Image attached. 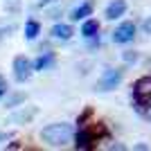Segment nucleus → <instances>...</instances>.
I'll list each match as a JSON object with an SVG mask.
<instances>
[{"mask_svg": "<svg viewBox=\"0 0 151 151\" xmlns=\"http://www.w3.org/2000/svg\"><path fill=\"white\" fill-rule=\"evenodd\" d=\"M52 2H59V0H36V7H47Z\"/></svg>", "mask_w": 151, "mask_h": 151, "instance_id": "obj_18", "label": "nucleus"}, {"mask_svg": "<svg viewBox=\"0 0 151 151\" xmlns=\"http://www.w3.org/2000/svg\"><path fill=\"white\" fill-rule=\"evenodd\" d=\"M54 61H57V57H54V52H43V54H38V57L34 59V70H36V72H43V70H50L52 65H54Z\"/></svg>", "mask_w": 151, "mask_h": 151, "instance_id": "obj_9", "label": "nucleus"}, {"mask_svg": "<svg viewBox=\"0 0 151 151\" xmlns=\"http://www.w3.org/2000/svg\"><path fill=\"white\" fill-rule=\"evenodd\" d=\"M20 101H25V95L18 93V95H12V97H7L5 106H16V104H20Z\"/></svg>", "mask_w": 151, "mask_h": 151, "instance_id": "obj_15", "label": "nucleus"}, {"mask_svg": "<svg viewBox=\"0 0 151 151\" xmlns=\"http://www.w3.org/2000/svg\"><path fill=\"white\" fill-rule=\"evenodd\" d=\"M81 36L83 38H97L99 36V23H97V20L95 18H86L83 20V25H81Z\"/></svg>", "mask_w": 151, "mask_h": 151, "instance_id": "obj_12", "label": "nucleus"}, {"mask_svg": "<svg viewBox=\"0 0 151 151\" xmlns=\"http://www.w3.org/2000/svg\"><path fill=\"white\" fill-rule=\"evenodd\" d=\"M38 34H41V23L34 20V18H29L25 23V38H27V41H36Z\"/></svg>", "mask_w": 151, "mask_h": 151, "instance_id": "obj_13", "label": "nucleus"}, {"mask_svg": "<svg viewBox=\"0 0 151 151\" xmlns=\"http://www.w3.org/2000/svg\"><path fill=\"white\" fill-rule=\"evenodd\" d=\"M34 115H36V108H20V111L9 115V122L12 124H27L34 120Z\"/></svg>", "mask_w": 151, "mask_h": 151, "instance_id": "obj_10", "label": "nucleus"}, {"mask_svg": "<svg viewBox=\"0 0 151 151\" xmlns=\"http://www.w3.org/2000/svg\"><path fill=\"white\" fill-rule=\"evenodd\" d=\"M122 79H124V70L106 68L101 72V77L97 79V90H99V93H111V90H115L122 83Z\"/></svg>", "mask_w": 151, "mask_h": 151, "instance_id": "obj_2", "label": "nucleus"}, {"mask_svg": "<svg viewBox=\"0 0 151 151\" xmlns=\"http://www.w3.org/2000/svg\"><path fill=\"white\" fill-rule=\"evenodd\" d=\"M135 34H138V25L131 23V20H124V23H120L113 29V36L111 38H113L115 45H129V43H133Z\"/></svg>", "mask_w": 151, "mask_h": 151, "instance_id": "obj_3", "label": "nucleus"}, {"mask_svg": "<svg viewBox=\"0 0 151 151\" xmlns=\"http://www.w3.org/2000/svg\"><path fill=\"white\" fill-rule=\"evenodd\" d=\"M138 59H140V57H138V52H135V50H126L124 54H122V61H124L126 65H131V63H135Z\"/></svg>", "mask_w": 151, "mask_h": 151, "instance_id": "obj_14", "label": "nucleus"}, {"mask_svg": "<svg viewBox=\"0 0 151 151\" xmlns=\"http://www.w3.org/2000/svg\"><path fill=\"white\" fill-rule=\"evenodd\" d=\"M7 90H9V86H7V79L2 75H0V99H2V97H5V93Z\"/></svg>", "mask_w": 151, "mask_h": 151, "instance_id": "obj_17", "label": "nucleus"}, {"mask_svg": "<svg viewBox=\"0 0 151 151\" xmlns=\"http://www.w3.org/2000/svg\"><path fill=\"white\" fill-rule=\"evenodd\" d=\"M133 101H135V104H147V101H151V75L140 77L138 81L133 83Z\"/></svg>", "mask_w": 151, "mask_h": 151, "instance_id": "obj_6", "label": "nucleus"}, {"mask_svg": "<svg viewBox=\"0 0 151 151\" xmlns=\"http://www.w3.org/2000/svg\"><path fill=\"white\" fill-rule=\"evenodd\" d=\"M72 138H75V131L68 122H52L41 131V140L47 147H65L68 142H72Z\"/></svg>", "mask_w": 151, "mask_h": 151, "instance_id": "obj_1", "label": "nucleus"}, {"mask_svg": "<svg viewBox=\"0 0 151 151\" xmlns=\"http://www.w3.org/2000/svg\"><path fill=\"white\" fill-rule=\"evenodd\" d=\"M52 38L54 41H61V43H65V41H70V38L75 36V29L70 25H65V23H57V25L52 27Z\"/></svg>", "mask_w": 151, "mask_h": 151, "instance_id": "obj_8", "label": "nucleus"}, {"mask_svg": "<svg viewBox=\"0 0 151 151\" xmlns=\"http://www.w3.org/2000/svg\"><path fill=\"white\" fill-rule=\"evenodd\" d=\"M12 68H14V79H16L18 83L29 81V77L36 72V70H34V61H29V59L23 57V54L14 59V65H12Z\"/></svg>", "mask_w": 151, "mask_h": 151, "instance_id": "obj_5", "label": "nucleus"}, {"mask_svg": "<svg viewBox=\"0 0 151 151\" xmlns=\"http://www.w3.org/2000/svg\"><path fill=\"white\" fill-rule=\"evenodd\" d=\"M140 29H142V34L151 36V16H147V18L142 20V25H140Z\"/></svg>", "mask_w": 151, "mask_h": 151, "instance_id": "obj_16", "label": "nucleus"}, {"mask_svg": "<svg viewBox=\"0 0 151 151\" xmlns=\"http://www.w3.org/2000/svg\"><path fill=\"white\" fill-rule=\"evenodd\" d=\"M126 9H129L126 0H111L104 9V16H106V20H117L126 14Z\"/></svg>", "mask_w": 151, "mask_h": 151, "instance_id": "obj_7", "label": "nucleus"}, {"mask_svg": "<svg viewBox=\"0 0 151 151\" xmlns=\"http://www.w3.org/2000/svg\"><path fill=\"white\" fill-rule=\"evenodd\" d=\"M88 16H93V2H81L70 12V20H86Z\"/></svg>", "mask_w": 151, "mask_h": 151, "instance_id": "obj_11", "label": "nucleus"}, {"mask_svg": "<svg viewBox=\"0 0 151 151\" xmlns=\"http://www.w3.org/2000/svg\"><path fill=\"white\" fill-rule=\"evenodd\" d=\"M97 131H95V126H88L83 124L79 126V131L75 133V149H81V151H88L95 147V142H97Z\"/></svg>", "mask_w": 151, "mask_h": 151, "instance_id": "obj_4", "label": "nucleus"}]
</instances>
